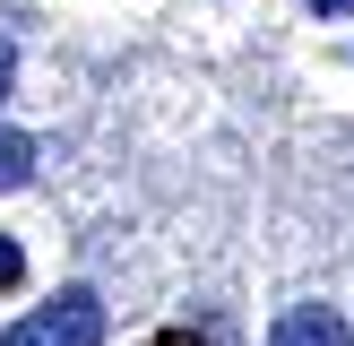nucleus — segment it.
<instances>
[{"mask_svg": "<svg viewBox=\"0 0 354 346\" xmlns=\"http://www.w3.org/2000/svg\"><path fill=\"white\" fill-rule=\"evenodd\" d=\"M156 346H190V338H156Z\"/></svg>", "mask_w": 354, "mask_h": 346, "instance_id": "7", "label": "nucleus"}, {"mask_svg": "<svg viewBox=\"0 0 354 346\" xmlns=\"http://www.w3.org/2000/svg\"><path fill=\"white\" fill-rule=\"evenodd\" d=\"M17 277H26V251H17V242L0 234V286H17Z\"/></svg>", "mask_w": 354, "mask_h": 346, "instance_id": "4", "label": "nucleus"}, {"mask_svg": "<svg viewBox=\"0 0 354 346\" xmlns=\"http://www.w3.org/2000/svg\"><path fill=\"white\" fill-rule=\"evenodd\" d=\"M268 346H354V338H346L337 303H294V311H277Z\"/></svg>", "mask_w": 354, "mask_h": 346, "instance_id": "2", "label": "nucleus"}, {"mask_svg": "<svg viewBox=\"0 0 354 346\" xmlns=\"http://www.w3.org/2000/svg\"><path fill=\"white\" fill-rule=\"evenodd\" d=\"M17 182H35V138L0 130V190H17Z\"/></svg>", "mask_w": 354, "mask_h": 346, "instance_id": "3", "label": "nucleus"}, {"mask_svg": "<svg viewBox=\"0 0 354 346\" xmlns=\"http://www.w3.org/2000/svg\"><path fill=\"white\" fill-rule=\"evenodd\" d=\"M9 78H17V52L0 44V104H9Z\"/></svg>", "mask_w": 354, "mask_h": 346, "instance_id": "5", "label": "nucleus"}, {"mask_svg": "<svg viewBox=\"0 0 354 346\" xmlns=\"http://www.w3.org/2000/svg\"><path fill=\"white\" fill-rule=\"evenodd\" d=\"M0 346H104V303L86 286H69V294H52L44 311H26Z\"/></svg>", "mask_w": 354, "mask_h": 346, "instance_id": "1", "label": "nucleus"}, {"mask_svg": "<svg viewBox=\"0 0 354 346\" xmlns=\"http://www.w3.org/2000/svg\"><path fill=\"white\" fill-rule=\"evenodd\" d=\"M311 17H354V0H311Z\"/></svg>", "mask_w": 354, "mask_h": 346, "instance_id": "6", "label": "nucleus"}]
</instances>
